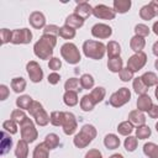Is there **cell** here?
Here are the masks:
<instances>
[{
    "instance_id": "12",
    "label": "cell",
    "mask_w": 158,
    "mask_h": 158,
    "mask_svg": "<svg viewBox=\"0 0 158 158\" xmlns=\"http://www.w3.org/2000/svg\"><path fill=\"white\" fill-rule=\"evenodd\" d=\"M91 35L93 37L95 38H99V40H106L109 38L111 35H112V28L106 25V23H95L93 27H91Z\"/></svg>"
},
{
    "instance_id": "19",
    "label": "cell",
    "mask_w": 158,
    "mask_h": 158,
    "mask_svg": "<svg viewBox=\"0 0 158 158\" xmlns=\"http://www.w3.org/2000/svg\"><path fill=\"white\" fill-rule=\"evenodd\" d=\"M15 156L16 158H27L28 156V142L25 139H19L15 147Z\"/></svg>"
},
{
    "instance_id": "52",
    "label": "cell",
    "mask_w": 158,
    "mask_h": 158,
    "mask_svg": "<svg viewBox=\"0 0 158 158\" xmlns=\"http://www.w3.org/2000/svg\"><path fill=\"white\" fill-rule=\"evenodd\" d=\"M47 80H48V83H49L51 85H56V84H58V83L60 81V75H59L57 72H52L51 74H48Z\"/></svg>"
},
{
    "instance_id": "16",
    "label": "cell",
    "mask_w": 158,
    "mask_h": 158,
    "mask_svg": "<svg viewBox=\"0 0 158 158\" xmlns=\"http://www.w3.org/2000/svg\"><path fill=\"white\" fill-rule=\"evenodd\" d=\"M128 121L135 126H141V125H146V115L144 112L139 111L138 109L132 110L128 114Z\"/></svg>"
},
{
    "instance_id": "1",
    "label": "cell",
    "mask_w": 158,
    "mask_h": 158,
    "mask_svg": "<svg viewBox=\"0 0 158 158\" xmlns=\"http://www.w3.org/2000/svg\"><path fill=\"white\" fill-rule=\"evenodd\" d=\"M57 44V37L51 35H42L33 46V53L37 58L47 60L53 56V48Z\"/></svg>"
},
{
    "instance_id": "57",
    "label": "cell",
    "mask_w": 158,
    "mask_h": 158,
    "mask_svg": "<svg viewBox=\"0 0 158 158\" xmlns=\"http://www.w3.org/2000/svg\"><path fill=\"white\" fill-rule=\"evenodd\" d=\"M152 52H153V54H154V56H157V57H158V41L153 43V47H152Z\"/></svg>"
},
{
    "instance_id": "53",
    "label": "cell",
    "mask_w": 158,
    "mask_h": 158,
    "mask_svg": "<svg viewBox=\"0 0 158 158\" xmlns=\"http://www.w3.org/2000/svg\"><path fill=\"white\" fill-rule=\"evenodd\" d=\"M84 158H102V154H101V152L99 149L93 148V149H89L85 153V157Z\"/></svg>"
},
{
    "instance_id": "28",
    "label": "cell",
    "mask_w": 158,
    "mask_h": 158,
    "mask_svg": "<svg viewBox=\"0 0 158 158\" xmlns=\"http://www.w3.org/2000/svg\"><path fill=\"white\" fill-rule=\"evenodd\" d=\"M141 79L142 81L146 84L147 88H151V86H156L158 84V77L156 73L153 72H146L141 75Z\"/></svg>"
},
{
    "instance_id": "37",
    "label": "cell",
    "mask_w": 158,
    "mask_h": 158,
    "mask_svg": "<svg viewBox=\"0 0 158 158\" xmlns=\"http://www.w3.org/2000/svg\"><path fill=\"white\" fill-rule=\"evenodd\" d=\"M64 89H65V91L72 90V91H77V93L83 90L78 78H69V79H67V81L64 83Z\"/></svg>"
},
{
    "instance_id": "51",
    "label": "cell",
    "mask_w": 158,
    "mask_h": 158,
    "mask_svg": "<svg viewBox=\"0 0 158 158\" xmlns=\"http://www.w3.org/2000/svg\"><path fill=\"white\" fill-rule=\"evenodd\" d=\"M42 109H43V105H42L40 101H36V100H33V102L31 104V106H30V109H28L27 111H28V114H30V115L33 117V116H35L37 112H40Z\"/></svg>"
},
{
    "instance_id": "49",
    "label": "cell",
    "mask_w": 158,
    "mask_h": 158,
    "mask_svg": "<svg viewBox=\"0 0 158 158\" xmlns=\"http://www.w3.org/2000/svg\"><path fill=\"white\" fill-rule=\"evenodd\" d=\"M11 37H12V31H10L9 28H1L0 30L1 44H6V43L11 42Z\"/></svg>"
},
{
    "instance_id": "8",
    "label": "cell",
    "mask_w": 158,
    "mask_h": 158,
    "mask_svg": "<svg viewBox=\"0 0 158 158\" xmlns=\"http://www.w3.org/2000/svg\"><path fill=\"white\" fill-rule=\"evenodd\" d=\"M147 63V54L142 51L138 53H135L133 56H131L127 59V68L131 69L133 73L141 70Z\"/></svg>"
},
{
    "instance_id": "42",
    "label": "cell",
    "mask_w": 158,
    "mask_h": 158,
    "mask_svg": "<svg viewBox=\"0 0 158 158\" xmlns=\"http://www.w3.org/2000/svg\"><path fill=\"white\" fill-rule=\"evenodd\" d=\"M75 33H77L75 30L69 27V26H67V25L62 26L60 30H59V37H62L64 40H73L75 37Z\"/></svg>"
},
{
    "instance_id": "38",
    "label": "cell",
    "mask_w": 158,
    "mask_h": 158,
    "mask_svg": "<svg viewBox=\"0 0 158 158\" xmlns=\"http://www.w3.org/2000/svg\"><path fill=\"white\" fill-rule=\"evenodd\" d=\"M152 135V131L149 128V126L147 125H141V126H137L136 128V137L137 139H147L149 138Z\"/></svg>"
},
{
    "instance_id": "21",
    "label": "cell",
    "mask_w": 158,
    "mask_h": 158,
    "mask_svg": "<svg viewBox=\"0 0 158 158\" xmlns=\"http://www.w3.org/2000/svg\"><path fill=\"white\" fill-rule=\"evenodd\" d=\"M120 143H121L120 142V138L115 133H109L104 138V146L107 149H116V148L120 147Z\"/></svg>"
},
{
    "instance_id": "55",
    "label": "cell",
    "mask_w": 158,
    "mask_h": 158,
    "mask_svg": "<svg viewBox=\"0 0 158 158\" xmlns=\"http://www.w3.org/2000/svg\"><path fill=\"white\" fill-rule=\"evenodd\" d=\"M148 116L151 118H158V105H154L153 104V106L148 111Z\"/></svg>"
},
{
    "instance_id": "10",
    "label": "cell",
    "mask_w": 158,
    "mask_h": 158,
    "mask_svg": "<svg viewBox=\"0 0 158 158\" xmlns=\"http://www.w3.org/2000/svg\"><path fill=\"white\" fill-rule=\"evenodd\" d=\"M93 15L100 20H114L116 16V12L114 11L112 7L105 4H98L93 9Z\"/></svg>"
},
{
    "instance_id": "59",
    "label": "cell",
    "mask_w": 158,
    "mask_h": 158,
    "mask_svg": "<svg viewBox=\"0 0 158 158\" xmlns=\"http://www.w3.org/2000/svg\"><path fill=\"white\" fill-rule=\"evenodd\" d=\"M109 158H125V157L121 153H115V154H111Z\"/></svg>"
},
{
    "instance_id": "3",
    "label": "cell",
    "mask_w": 158,
    "mask_h": 158,
    "mask_svg": "<svg viewBox=\"0 0 158 158\" xmlns=\"http://www.w3.org/2000/svg\"><path fill=\"white\" fill-rule=\"evenodd\" d=\"M83 53L86 58L94 59V60H100L104 58L106 53V46L102 42L94 41V40H86L83 43Z\"/></svg>"
},
{
    "instance_id": "35",
    "label": "cell",
    "mask_w": 158,
    "mask_h": 158,
    "mask_svg": "<svg viewBox=\"0 0 158 158\" xmlns=\"http://www.w3.org/2000/svg\"><path fill=\"white\" fill-rule=\"evenodd\" d=\"M33 118H35V123L38 125V126H42V127L47 126L48 122H49V115L47 114V111L44 109H42L40 112H37L33 116Z\"/></svg>"
},
{
    "instance_id": "58",
    "label": "cell",
    "mask_w": 158,
    "mask_h": 158,
    "mask_svg": "<svg viewBox=\"0 0 158 158\" xmlns=\"http://www.w3.org/2000/svg\"><path fill=\"white\" fill-rule=\"evenodd\" d=\"M152 31L158 36V21H156V22L153 23V26H152Z\"/></svg>"
},
{
    "instance_id": "32",
    "label": "cell",
    "mask_w": 158,
    "mask_h": 158,
    "mask_svg": "<svg viewBox=\"0 0 158 158\" xmlns=\"http://www.w3.org/2000/svg\"><path fill=\"white\" fill-rule=\"evenodd\" d=\"M79 83H80L81 89H86V90H89V89H93V88H94L95 79H94V77H93L91 74L85 73V74H83V75L79 78Z\"/></svg>"
},
{
    "instance_id": "34",
    "label": "cell",
    "mask_w": 158,
    "mask_h": 158,
    "mask_svg": "<svg viewBox=\"0 0 158 158\" xmlns=\"http://www.w3.org/2000/svg\"><path fill=\"white\" fill-rule=\"evenodd\" d=\"M79 105H80V109H81L83 111H85V112H89V111H91V110L94 109V106H95V102L93 101V99H91L90 94H86V95H84V96L80 99V101H79Z\"/></svg>"
},
{
    "instance_id": "63",
    "label": "cell",
    "mask_w": 158,
    "mask_h": 158,
    "mask_svg": "<svg viewBox=\"0 0 158 158\" xmlns=\"http://www.w3.org/2000/svg\"><path fill=\"white\" fill-rule=\"evenodd\" d=\"M153 158H158V152H157V153H156V156H154V157H153Z\"/></svg>"
},
{
    "instance_id": "7",
    "label": "cell",
    "mask_w": 158,
    "mask_h": 158,
    "mask_svg": "<svg viewBox=\"0 0 158 158\" xmlns=\"http://www.w3.org/2000/svg\"><path fill=\"white\" fill-rule=\"evenodd\" d=\"M32 41V32L30 28H16L12 30L11 43L12 44H27Z\"/></svg>"
},
{
    "instance_id": "17",
    "label": "cell",
    "mask_w": 158,
    "mask_h": 158,
    "mask_svg": "<svg viewBox=\"0 0 158 158\" xmlns=\"http://www.w3.org/2000/svg\"><path fill=\"white\" fill-rule=\"evenodd\" d=\"M131 0H114L112 9L116 14H126L131 9Z\"/></svg>"
},
{
    "instance_id": "46",
    "label": "cell",
    "mask_w": 158,
    "mask_h": 158,
    "mask_svg": "<svg viewBox=\"0 0 158 158\" xmlns=\"http://www.w3.org/2000/svg\"><path fill=\"white\" fill-rule=\"evenodd\" d=\"M151 33V28L144 23H137L135 26V35L141 37H147Z\"/></svg>"
},
{
    "instance_id": "29",
    "label": "cell",
    "mask_w": 158,
    "mask_h": 158,
    "mask_svg": "<svg viewBox=\"0 0 158 158\" xmlns=\"http://www.w3.org/2000/svg\"><path fill=\"white\" fill-rule=\"evenodd\" d=\"M32 158H49V149L47 148V146L42 142L38 143L32 153Z\"/></svg>"
},
{
    "instance_id": "45",
    "label": "cell",
    "mask_w": 158,
    "mask_h": 158,
    "mask_svg": "<svg viewBox=\"0 0 158 158\" xmlns=\"http://www.w3.org/2000/svg\"><path fill=\"white\" fill-rule=\"evenodd\" d=\"M2 130L6 131L9 135H15L17 133V123L12 120H6L2 122Z\"/></svg>"
},
{
    "instance_id": "44",
    "label": "cell",
    "mask_w": 158,
    "mask_h": 158,
    "mask_svg": "<svg viewBox=\"0 0 158 158\" xmlns=\"http://www.w3.org/2000/svg\"><path fill=\"white\" fill-rule=\"evenodd\" d=\"M26 117H27V115H26L25 111L21 110V109H15V110H12V111H11V115H10V120L15 121L17 125H20Z\"/></svg>"
},
{
    "instance_id": "43",
    "label": "cell",
    "mask_w": 158,
    "mask_h": 158,
    "mask_svg": "<svg viewBox=\"0 0 158 158\" xmlns=\"http://www.w3.org/2000/svg\"><path fill=\"white\" fill-rule=\"evenodd\" d=\"M157 152H158V144H156V143H153V142L144 143V146H143V153H144L146 157L153 158Z\"/></svg>"
},
{
    "instance_id": "33",
    "label": "cell",
    "mask_w": 158,
    "mask_h": 158,
    "mask_svg": "<svg viewBox=\"0 0 158 158\" xmlns=\"http://www.w3.org/2000/svg\"><path fill=\"white\" fill-rule=\"evenodd\" d=\"M32 102H33V99L30 95H20L16 99V106L21 110H28Z\"/></svg>"
},
{
    "instance_id": "27",
    "label": "cell",
    "mask_w": 158,
    "mask_h": 158,
    "mask_svg": "<svg viewBox=\"0 0 158 158\" xmlns=\"http://www.w3.org/2000/svg\"><path fill=\"white\" fill-rule=\"evenodd\" d=\"M132 88H133V91L139 96V95H143V94H147L148 91V88L146 86V84L142 81L141 77H137V78H133L132 80Z\"/></svg>"
},
{
    "instance_id": "20",
    "label": "cell",
    "mask_w": 158,
    "mask_h": 158,
    "mask_svg": "<svg viewBox=\"0 0 158 158\" xmlns=\"http://www.w3.org/2000/svg\"><path fill=\"white\" fill-rule=\"evenodd\" d=\"M146 46V40L144 37H141V36H137L135 35L131 41H130V47L131 49L135 52V53H138V52H142V49L144 48Z\"/></svg>"
},
{
    "instance_id": "24",
    "label": "cell",
    "mask_w": 158,
    "mask_h": 158,
    "mask_svg": "<svg viewBox=\"0 0 158 158\" xmlns=\"http://www.w3.org/2000/svg\"><path fill=\"white\" fill-rule=\"evenodd\" d=\"M106 53H107L109 58L120 57V54H121V46L118 44V42L109 41V43L106 44Z\"/></svg>"
},
{
    "instance_id": "30",
    "label": "cell",
    "mask_w": 158,
    "mask_h": 158,
    "mask_svg": "<svg viewBox=\"0 0 158 158\" xmlns=\"http://www.w3.org/2000/svg\"><path fill=\"white\" fill-rule=\"evenodd\" d=\"M105 95H106V90L102 86H96V88L91 89V91H90V96H91L93 101L95 102V105L101 102L105 99Z\"/></svg>"
},
{
    "instance_id": "31",
    "label": "cell",
    "mask_w": 158,
    "mask_h": 158,
    "mask_svg": "<svg viewBox=\"0 0 158 158\" xmlns=\"http://www.w3.org/2000/svg\"><path fill=\"white\" fill-rule=\"evenodd\" d=\"M133 128H135V126L127 120V121H122V122L118 123L117 132H118V135L127 137V136H131V133L133 132Z\"/></svg>"
},
{
    "instance_id": "48",
    "label": "cell",
    "mask_w": 158,
    "mask_h": 158,
    "mask_svg": "<svg viewBox=\"0 0 158 158\" xmlns=\"http://www.w3.org/2000/svg\"><path fill=\"white\" fill-rule=\"evenodd\" d=\"M59 30L60 27H58L57 25H46V27L43 28V35H51V36H59Z\"/></svg>"
},
{
    "instance_id": "22",
    "label": "cell",
    "mask_w": 158,
    "mask_h": 158,
    "mask_svg": "<svg viewBox=\"0 0 158 158\" xmlns=\"http://www.w3.org/2000/svg\"><path fill=\"white\" fill-rule=\"evenodd\" d=\"M10 85H11V89H12L14 93L20 94V93L25 91L27 83H26V80L22 77H15V78L11 79V84Z\"/></svg>"
},
{
    "instance_id": "15",
    "label": "cell",
    "mask_w": 158,
    "mask_h": 158,
    "mask_svg": "<svg viewBox=\"0 0 158 158\" xmlns=\"http://www.w3.org/2000/svg\"><path fill=\"white\" fill-rule=\"evenodd\" d=\"M137 109L142 112H148L149 109L153 106V101L151 99V96L148 94H143V95H139L138 99H137Z\"/></svg>"
},
{
    "instance_id": "40",
    "label": "cell",
    "mask_w": 158,
    "mask_h": 158,
    "mask_svg": "<svg viewBox=\"0 0 158 158\" xmlns=\"http://www.w3.org/2000/svg\"><path fill=\"white\" fill-rule=\"evenodd\" d=\"M139 17L142 20H144V21H149L153 17H156V15H154V12H153V10H152V7H151L149 4H147V5H144V6L141 7V10H139Z\"/></svg>"
},
{
    "instance_id": "56",
    "label": "cell",
    "mask_w": 158,
    "mask_h": 158,
    "mask_svg": "<svg viewBox=\"0 0 158 158\" xmlns=\"http://www.w3.org/2000/svg\"><path fill=\"white\" fill-rule=\"evenodd\" d=\"M149 5H151V7H152V10H153V12H154V15L156 16H158V1L157 0H152L151 2H148Z\"/></svg>"
},
{
    "instance_id": "6",
    "label": "cell",
    "mask_w": 158,
    "mask_h": 158,
    "mask_svg": "<svg viewBox=\"0 0 158 158\" xmlns=\"http://www.w3.org/2000/svg\"><path fill=\"white\" fill-rule=\"evenodd\" d=\"M130 100H131V91L128 88L123 86L111 94V96L109 99V104L112 107H121V106L126 105Z\"/></svg>"
},
{
    "instance_id": "61",
    "label": "cell",
    "mask_w": 158,
    "mask_h": 158,
    "mask_svg": "<svg viewBox=\"0 0 158 158\" xmlns=\"http://www.w3.org/2000/svg\"><path fill=\"white\" fill-rule=\"evenodd\" d=\"M154 67H156V69L158 70V58L156 59V62H154Z\"/></svg>"
},
{
    "instance_id": "41",
    "label": "cell",
    "mask_w": 158,
    "mask_h": 158,
    "mask_svg": "<svg viewBox=\"0 0 158 158\" xmlns=\"http://www.w3.org/2000/svg\"><path fill=\"white\" fill-rule=\"evenodd\" d=\"M137 144H138V139L136 136H127V138H125V141H123V147L127 152L136 151Z\"/></svg>"
},
{
    "instance_id": "13",
    "label": "cell",
    "mask_w": 158,
    "mask_h": 158,
    "mask_svg": "<svg viewBox=\"0 0 158 158\" xmlns=\"http://www.w3.org/2000/svg\"><path fill=\"white\" fill-rule=\"evenodd\" d=\"M28 22L36 30L44 28L46 27V16L41 11H33V12H31V15L28 17Z\"/></svg>"
},
{
    "instance_id": "36",
    "label": "cell",
    "mask_w": 158,
    "mask_h": 158,
    "mask_svg": "<svg viewBox=\"0 0 158 158\" xmlns=\"http://www.w3.org/2000/svg\"><path fill=\"white\" fill-rule=\"evenodd\" d=\"M43 143L47 146V148H48L49 151H51V149H54V148H57V147L59 146V137H58V135H56V133H48V135L46 136Z\"/></svg>"
},
{
    "instance_id": "25",
    "label": "cell",
    "mask_w": 158,
    "mask_h": 158,
    "mask_svg": "<svg viewBox=\"0 0 158 158\" xmlns=\"http://www.w3.org/2000/svg\"><path fill=\"white\" fill-rule=\"evenodd\" d=\"M63 101H64V104H65L67 106H69V107L75 106V105L79 102L78 93H77V91H72V90L64 91V94H63Z\"/></svg>"
},
{
    "instance_id": "60",
    "label": "cell",
    "mask_w": 158,
    "mask_h": 158,
    "mask_svg": "<svg viewBox=\"0 0 158 158\" xmlns=\"http://www.w3.org/2000/svg\"><path fill=\"white\" fill-rule=\"evenodd\" d=\"M154 95H156V98H157V100H158V84L156 85V89H154Z\"/></svg>"
},
{
    "instance_id": "18",
    "label": "cell",
    "mask_w": 158,
    "mask_h": 158,
    "mask_svg": "<svg viewBox=\"0 0 158 158\" xmlns=\"http://www.w3.org/2000/svg\"><path fill=\"white\" fill-rule=\"evenodd\" d=\"M84 21H85L84 19H81L80 16H78L77 14L73 12V14H70L69 16H67V19H65V23H64V25H67V26H69V27L77 30V28L83 27Z\"/></svg>"
},
{
    "instance_id": "9",
    "label": "cell",
    "mask_w": 158,
    "mask_h": 158,
    "mask_svg": "<svg viewBox=\"0 0 158 158\" xmlns=\"http://www.w3.org/2000/svg\"><path fill=\"white\" fill-rule=\"evenodd\" d=\"M26 72L32 83H41L43 79V70L36 60H30L26 64Z\"/></svg>"
},
{
    "instance_id": "26",
    "label": "cell",
    "mask_w": 158,
    "mask_h": 158,
    "mask_svg": "<svg viewBox=\"0 0 158 158\" xmlns=\"http://www.w3.org/2000/svg\"><path fill=\"white\" fill-rule=\"evenodd\" d=\"M107 68L112 73H120L121 69L123 68V60L121 59V57L109 58V60H107Z\"/></svg>"
},
{
    "instance_id": "39",
    "label": "cell",
    "mask_w": 158,
    "mask_h": 158,
    "mask_svg": "<svg viewBox=\"0 0 158 158\" xmlns=\"http://www.w3.org/2000/svg\"><path fill=\"white\" fill-rule=\"evenodd\" d=\"M64 120V111H52L49 115V122L53 126H62Z\"/></svg>"
},
{
    "instance_id": "47",
    "label": "cell",
    "mask_w": 158,
    "mask_h": 158,
    "mask_svg": "<svg viewBox=\"0 0 158 158\" xmlns=\"http://www.w3.org/2000/svg\"><path fill=\"white\" fill-rule=\"evenodd\" d=\"M133 72L131 70V69H128L127 67L126 68H122L121 69V72L118 73V77H120V79H121V81H123V83H127V81H130V80H133Z\"/></svg>"
},
{
    "instance_id": "62",
    "label": "cell",
    "mask_w": 158,
    "mask_h": 158,
    "mask_svg": "<svg viewBox=\"0 0 158 158\" xmlns=\"http://www.w3.org/2000/svg\"><path fill=\"white\" fill-rule=\"evenodd\" d=\"M156 131H157V132H158V122H157V123H156Z\"/></svg>"
},
{
    "instance_id": "23",
    "label": "cell",
    "mask_w": 158,
    "mask_h": 158,
    "mask_svg": "<svg viewBox=\"0 0 158 158\" xmlns=\"http://www.w3.org/2000/svg\"><path fill=\"white\" fill-rule=\"evenodd\" d=\"M12 147V138L10 137V135H7V132L6 131H4L2 130V132H1V142H0V151H1V154L4 156V154H6L9 151H10V148Z\"/></svg>"
},
{
    "instance_id": "14",
    "label": "cell",
    "mask_w": 158,
    "mask_h": 158,
    "mask_svg": "<svg viewBox=\"0 0 158 158\" xmlns=\"http://www.w3.org/2000/svg\"><path fill=\"white\" fill-rule=\"evenodd\" d=\"M93 9H94V7H93L89 2H86V1H80V2L77 4V6H75V9H74V14H77V15L80 16L81 19L86 20L89 16L93 15Z\"/></svg>"
},
{
    "instance_id": "54",
    "label": "cell",
    "mask_w": 158,
    "mask_h": 158,
    "mask_svg": "<svg viewBox=\"0 0 158 158\" xmlns=\"http://www.w3.org/2000/svg\"><path fill=\"white\" fill-rule=\"evenodd\" d=\"M9 95H10V89H9L5 84H1V85H0V100H1V101L6 100Z\"/></svg>"
},
{
    "instance_id": "50",
    "label": "cell",
    "mask_w": 158,
    "mask_h": 158,
    "mask_svg": "<svg viewBox=\"0 0 158 158\" xmlns=\"http://www.w3.org/2000/svg\"><path fill=\"white\" fill-rule=\"evenodd\" d=\"M48 68L51 70H53V72L59 70L62 68V60L59 58H57V57H52L49 59V62H48Z\"/></svg>"
},
{
    "instance_id": "11",
    "label": "cell",
    "mask_w": 158,
    "mask_h": 158,
    "mask_svg": "<svg viewBox=\"0 0 158 158\" xmlns=\"http://www.w3.org/2000/svg\"><path fill=\"white\" fill-rule=\"evenodd\" d=\"M62 128L67 136H72L75 133V131L78 128V122H77V118L73 112L64 111V120H63Z\"/></svg>"
},
{
    "instance_id": "5",
    "label": "cell",
    "mask_w": 158,
    "mask_h": 158,
    "mask_svg": "<svg viewBox=\"0 0 158 158\" xmlns=\"http://www.w3.org/2000/svg\"><path fill=\"white\" fill-rule=\"evenodd\" d=\"M20 131H21V139H25L28 143L35 142L38 137V131L35 126V122L30 117H26L20 123Z\"/></svg>"
},
{
    "instance_id": "4",
    "label": "cell",
    "mask_w": 158,
    "mask_h": 158,
    "mask_svg": "<svg viewBox=\"0 0 158 158\" xmlns=\"http://www.w3.org/2000/svg\"><path fill=\"white\" fill-rule=\"evenodd\" d=\"M60 56L69 64H78L81 59V54L78 47L72 42H65L60 47Z\"/></svg>"
},
{
    "instance_id": "2",
    "label": "cell",
    "mask_w": 158,
    "mask_h": 158,
    "mask_svg": "<svg viewBox=\"0 0 158 158\" xmlns=\"http://www.w3.org/2000/svg\"><path fill=\"white\" fill-rule=\"evenodd\" d=\"M96 133H98V131H96L95 126H93L90 123H86L74 136L73 143L77 148H85L86 146H89L94 141V138L96 137Z\"/></svg>"
}]
</instances>
